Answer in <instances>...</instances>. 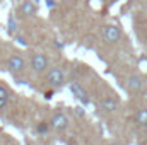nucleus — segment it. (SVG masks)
Masks as SVG:
<instances>
[{
	"mask_svg": "<svg viewBox=\"0 0 147 145\" xmlns=\"http://www.w3.org/2000/svg\"><path fill=\"white\" fill-rule=\"evenodd\" d=\"M16 29H17L16 19H14V15H10V17H9V33H14Z\"/></svg>",
	"mask_w": 147,
	"mask_h": 145,
	"instance_id": "nucleus-12",
	"label": "nucleus"
},
{
	"mask_svg": "<svg viewBox=\"0 0 147 145\" xmlns=\"http://www.w3.org/2000/svg\"><path fill=\"white\" fill-rule=\"evenodd\" d=\"M135 121H137V125H140V126H147V109L146 108H140L137 111Z\"/></svg>",
	"mask_w": 147,
	"mask_h": 145,
	"instance_id": "nucleus-10",
	"label": "nucleus"
},
{
	"mask_svg": "<svg viewBox=\"0 0 147 145\" xmlns=\"http://www.w3.org/2000/svg\"><path fill=\"white\" fill-rule=\"evenodd\" d=\"M17 10H19V14H21L22 17H31V15H34L38 12V5L33 3L31 0H22Z\"/></svg>",
	"mask_w": 147,
	"mask_h": 145,
	"instance_id": "nucleus-5",
	"label": "nucleus"
},
{
	"mask_svg": "<svg viewBox=\"0 0 147 145\" xmlns=\"http://www.w3.org/2000/svg\"><path fill=\"white\" fill-rule=\"evenodd\" d=\"M111 145H120V144H111Z\"/></svg>",
	"mask_w": 147,
	"mask_h": 145,
	"instance_id": "nucleus-17",
	"label": "nucleus"
},
{
	"mask_svg": "<svg viewBox=\"0 0 147 145\" xmlns=\"http://www.w3.org/2000/svg\"><path fill=\"white\" fill-rule=\"evenodd\" d=\"M127 89H128V91H134V92L140 91V89H142V79L137 77V75L128 77V80H127Z\"/></svg>",
	"mask_w": 147,
	"mask_h": 145,
	"instance_id": "nucleus-8",
	"label": "nucleus"
},
{
	"mask_svg": "<svg viewBox=\"0 0 147 145\" xmlns=\"http://www.w3.org/2000/svg\"><path fill=\"white\" fill-rule=\"evenodd\" d=\"M103 36H105V39H106L108 43H116V41L121 38V31H120L118 26L108 24V26H105V29H103Z\"/></svg>",
	"mask_w": 147,
	"mask_h": 145,
	"instance_id": "nucleus-2",
	"label": "nucleus"
},
{
	"mask_svg": "<svg viewBox=\"0 0 147 145\" xmlns=\"http://www.w3.org/2000/svg\"><path fill=\"white\" fill-rule=\"evenodd\" d=\"M7 99H9V92L3 85H0V109L7 104Z\"/></svg>",
	"mask_w": 147,
	"mask_h": 145,
	"instance_id": "nucleus-11",
	"label": "nucleus"
},
{
	"mask_svg": "<svg viewBox=\"0 0 147 145\" xmlns=\"http://www.w3.org/2000/svg\"><path fill=\"white\" fill-rule=\"evenodd\" d=\"M48 128H50V125H46V123H39V125H38V132H39V133H46Z\"/></svg>",
	"mask_w": 147,
	"mask_h": 145,
	"instance_id": "nucleus-13",
	"label": "nucleus"
},
{
	"mask_svg": "<svg viewBox=\"0 0 147 145\" xmlns=\"http://www.w3.org/2000/svg\"><path fill=\"white\" fill-rule=\"evenodd\" d=\"M24 65H26V62H24V58L21 55H12L9 58V62H7V68L12 73H17L21 70H24Z\"/></svg>",
	"mask_w": 147,
	"mask_h": 145,
	"instance_id": "nucleus-4",
	"label": "nucleus"
},
{
	"mask_svg": "<svg viewBox=\"0 0 147 145\" xmlns=\"http://www.w3.org/2000/svg\"><path fill=\"white\" fill-rule=\"evenodd\" d=\"M116 99L115 97H105L103 101H101V108L105 109V111H115L116 109Z\"/></svg>",
	"mask_w": 147,
	"mask_h": 145,
	"instance_id": "nucleus-9",
	"label": "nucleus"
},
{
	"mask_svg": "<svg viewBox=\"0 0 147 145\" xmlns=\"http://www.w3.org/2000/svg\"><path fill=\"white\" fill-rule=\"evenodd\" d=\"M51 126H53L55 130L62 132V130H65V128L69 126V118H67L63 113H57V114L51 118Z\"/></svg>",
	"mask_w": 147,
	"mask_h": 145,
	"instance_id": "nucleus-6",
	"label": "nucleus"
},
{
	"mask_svg": "<svg viewBox=\"0 0 147 145\" xmlns=\"http://www.w3.org/2000/svg\"><path fill=\"white\" fill-rule=\"evenodd\" d=\"M75 113H77L79 116H82V114H84V111H82V108H80V106H77V108H75Z\"/></svg>",
	"mask_w": 147,
	"mask_h": 145,
	"instance_id": "nucleus-14",
	"label": "nucleus"
},
{
	"mask_svg": "<svg viewBox=\"0 0 147 145\" xmlns=\"http://www.w3.org/2000/svg\"><path fill=\"white\" fill-rule=\"evenodd\" d=\"M105 2H106V3H110V5H111V3H116L118 0H105Z\"/></svg>",
	"mask_w": 147,
	"mask_h": 145,
	"instance_id": "nucleus-16",
	"label": "nucleus"
},
{
	"mask_svg": "<svg viewBox=\"0 0 147 145\" xmlns=\"http://www.w3.org/2000/svg\"><path fill=\"white\" fill-rule=\"evenodd\" d=\"M31 68L38 73L45 72V70L48 68V58H46L45 55H41V53L33 55V58H31Z\"/></svg>",
	"mask_w": 147,
	"mask_h": 145,
	"instance_id": "nucleus-1",
	"label": "nucleus"
},
{
	"mask_svg": "<svg viewBox=\"0 0 147 145\" xmlns=\"http://www.w3.org/2000/svg\"><path fill=\"white\" fill-rule=\"evenodd\" d=\"M45 96H46V99H51V97H53V91H48V92H45Z\"/></svg>",
	"mask_w": 147,
	"mask_h": 145,
	"instance_id": "nucleus-15",
	"label": "nucleus"
},
{
	"mask_svg": "<svg viewBox=\"0 0 147 145\" xmlns=\"http://www.w3.org/2000/svg\"><path fill=\"white\" fill-rule=\"evenodd\" d=\"M46 79H48L50 85L60 87L63 84V72H62V68H50L48 73H46Z\"/></svg>",
	"mask_w": 147,
	"mask_h": 145,
	"instance_id": "nucleus-3",
	"label": "nucleus"
},
{
	"mask_svg": "<svg viewBox=\"0 0 147 145\" xmlns=\"http://www.w3.org/2000/svg\"><path fill=\"white\" fill-rule=\"evenodd\" d=\"M69 87H70L72 94L79 99V101H80V103H82V104H89V96L86 94V91H84L77 82H70V85H69Z\"/></svg>",
	"mask_w": 147,
	"mask_h": 145,
	"instance_id": "nucleus-7",
	"label": "nucleus"
}]
</instances>
